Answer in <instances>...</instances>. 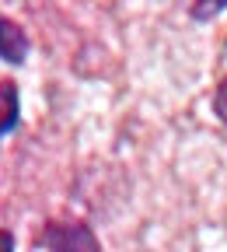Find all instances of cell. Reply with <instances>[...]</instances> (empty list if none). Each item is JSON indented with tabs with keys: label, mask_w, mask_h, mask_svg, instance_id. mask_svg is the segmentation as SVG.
<instances>
[{
	"label": "cell",
	"mask_w": 227,
	"mask_h": 252,
	"mask_svg": "<svg viewBox=\"0 0 227 252\" xmlns=\"http://www.w3.org/2000/svg\"><path fill=\"white\" fill-rule=\"evenodd\" d=\"M224 7H227V0H210V4H206V7H199V4H192V7H189V14H192V18H196V21H206V18H213V14H220Z\"/></svg>",
	"instance_id": "4"
},
{
	"label": "cell",
	"mask_w": 227,
	"mask_h": 252,
	"mask_svg": "<svg viewBox=\"0 0 227 252\" xmlns=\"http://www.w3.org/2000/svg\"><path fill=\"white\" fill-rule=\"evenodd\" d=\"M28 32L7 18V14H0V60L11 63V67H21V63L28 60Z\"/></svg>",
	"instance_id": "2"
},
{
	"label": "cell",
	"mask_w": 227,
	"mask_h": 252,
	"mask_svg": "<svg viewBox=\"0 0 227 252\" xmlns=\"http://www.w3.org/2000/svg\"><path fill=\"white\" fill-rule=\"evenodd\" d=\"M0 252H14V231L0 228Z\"/></svg>",
	"instance_id": "6"
},
{
	"label": "cell",
	"mask_w": 227,
	"mask_h": 252,
	"mask_svg": "<svg viewBox=\"0 0 227 252\" xmlns=\"http://www.w3.org/2000/svg\"><path fill=\"white\" fill-rule=\"evenodd\" d=\"M213 112H217V119L220 123H227V77L217 84V91H213Z\"/></svg>",
	"instance_id": "5"
},
{
	"label": "cell",
	"mask_w": 227,
	"mask_h": 252,
	"mask_svg": "<svg viewBox=\"0 0 227 252\" xmlns=\"http://www.w3.org/2000/svg\"><path fill=\"white\" fill-rule=\"evenodd\" d=\"M18 119H21V94L14 81H0V137L18 130Z\"/></svg>",
	"instance_id": "3"
},
{
	"label": "cell",
	"mask_w": 227,
	"mask_h": 252,
	"mask_svg": "<svg viewBox=\"0 0 227 252\" xmlns=\"http://www.w3.org/2000/svg\"><path fill=\"white\" fill-rule=\"evenodd\" d=\"M35 249H42V252H102V242L84 220H46L35 238Z\"/></svg>",
	"instance_id": "1"
}]
</instances>
